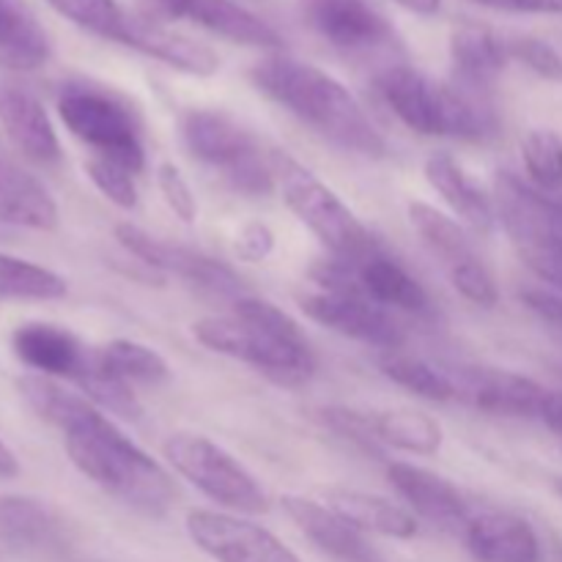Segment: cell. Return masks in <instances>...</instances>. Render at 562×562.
Masks as SVG:
<instances>
[{"mask_svg":"<svg viewBox=\"0 0 562 562\" xmlns=\"http://www.w3.org/2000/svg\"><path fill=\"white\" fill-rule=\"evenodd\" d=\"M20 393L33 412L64 434L71 464L146 516H162L176 499V483L162 464L137 448L86 395L60 387L49 376L20 379Z\"/></svg>","mask_w":562,"mask_h":562,"instance_id":"cell-1","label":"cell"},{"mask_svg":"<svg viewBox=\"0 0 562 562\" xmlns=\"http://www.w3.org/2000/svg\"><path fill=\"white\" fill-rule=\"evenodd\" d=\"M258 91L344 151L368 159L387 157V140L349 88L318 66L272 53L250 69Z\"/></svg>","mask_w":562,"mask_h":562,"instance_id":"cell-2","label":"cell"},{"mask_svg":"<svg viewBox=\"0 0 562 562\" xmlns=\"http://www.w3.org/2000/svg\"><path fill=\"white\" fill-rule=\"evenodd\" d=\"M192 335L206 349L252 366L256 371L283 384H302L311 379L316 360L300 324L272 302L256 296L234 300L231 318H201Z\"/></svg>","mask_w":562,"mask_h":562,"instance_id":"cell-3","label":"cell"},{"mask_svg":"<svg viewBox=\"0 0 562 562\" xmlns=\"http://www.w3.org/2000/svg\"><path fill=\"white\" fill-rule=\"evenodd\" d=\"M274 173H278L285 206L296 214L300 223H305L316 234V239L324 247L333 250L338 261H344L346 267H355L362 258L379 250L371 231L305 165L294 162L285 154H274Z\"/></svg>","mask_w":562,"mask_h":562,"instance_id":"cell-4","label":"cell"},{"mask_svg":"<svg viewBox=\"0 0 562 562\" xmlns=\"http://www.w3.org/2000/svg\"><path fill=\"white\" fill-rule=\"evenodd\" d=\"M58 113L66 130L91 146L97 157L113 159L132 173L146 165V148L135 113L110 88L97 82H66L58 93Z\"/></svg>","mask_w":562,"mask_h":562,"instance_id":"cell-5","label":"cell"},{"mask_svg":"<svg viewBox=\"0 0 562 562\" xmlns=\"http://www.w3.org/2000/svg\"><path fill=\"white\" fill-rule=\"evenodd\" d=\"M497 214L521 261L562 291V198L525 184L514 173L497 176Z\"/></svg>","mask_w":562,"mask_h":562,"instance_id":"cell-6","label":"cell"},{"mask_svg":"<svg viewBox=\"0 0 562 562\" xmlns=\"http://www.w3.org/2000/svg\"><path fill=\"white\" fill-rule=\"evenodd\" d=\"M187 151L201 162L223 170L228 184L245 195H269L274 190V157H267L256 137L220 110H190L181 119Z\"/></svg>","mask_w":562,"mask_h":562,"instance_id":"cell-7","label":"cell"},{"mask_svg":"<svg viewBox=\"0 0 562 562\" xmlns=\"http://www.w3.org/2000/svg\"><path fill=\"white\" fill-rule=\"evenodd\" d=\"M318 283L324 291L302 300V311L313 322L376 349L393 351L404 344V329L398 322L360 289L344 261L335 258L333 263H324L318 269Z\"/></svg>","mask_w":562,"mask_h":562,"instance_id":"cell-8","label":"cell"},{"mask_svg":"<svg viewBox=\"0 0 562 562\" xmlns=\"http://www.w3.org/2000/svg\"><path fill=\"white\" fill-rule=\"evenodd\" d=\"M165 459L184 481L212 503L236 514H267L269 497L261 483L228 453L201 434H173L165 442Z\"/></svg>","mask_w":562,"mask_h":562,"instance_id":"cell-9","label":"cell"},{"mask_svg":"<svg viewBox=\"0 0 562 562\" xmlns=\"http://www.w3.org/2000/svg\"><path fill=\"white\" fill-rule=\"evenodd\" d=\"M305 25L344 55L368 58L398 47V33L373 0H300Z\"/></svg>","mask_w":562,"mask_h":562,"instance_id":"cell-10","label":"cell"},{"mask_svg":"<svg viewBox=\"0 0 562 562\" xmlns=\"http://www.w3.org/2000/svg\"><path fill=\"white\" fill-rule=\"evenodd\" d=\"M115 239L121 241V247L130 256H135L146 267L159 269L165 274H176V278L187 280L192 285H201V289L212 291V294L236 296V300L241 296V278L228 263L217 261V258L203 256V252L192 250V247L157 239V236L146 234V231L130 223H121L115 228Z\"/></svg>","mask_w":562,"mask_h":562,"instance_id":"cell-11","label":"cell"},{"mask_svg":"<svg viewBox=\"0 0 562 562\" xmlns=\"http://www.w3.org/2000/svg\"><path fill=\"white\" fill-rule=\"evenodd\" d=\"M187 536L217 562H302L278 536L231 514L190 510Z\"/></svg>","mask_w":562,"mask_h":562,"instance_id":"cell-12","label":"cell"},{"mask_svg":"<svg viewBox=\"0 0 562 562\" xmlns=\"http://www.w3.org/2000/svg\"><path fill=\"white\" fill-rule=\"evenodd\" d=\"M151 5L168 20L190 22L231 44L267 53L283 49V36L239 0H151Z\"/></svg>","mask_w":562,"mask_h":562,"instance_id":"cell-13","label":"cell"},{"mask_svg":"<svg viewBox=\"0 0 562 562\" xmlns=\"http://www.w3.org/2000/svg\"><path fill=\"white\" fill-rule=\"evenodd\" d=\"M376 88L401 124L417 135L445 137V86L412 66L393 64L376 77Z\"/></svg>","mask_w":562,"mask_h":562,"instance_id":"cell-14","label":"cell"},{"mask_svg":"<svg viewBox=\"0 0 562 562\" xmlns=\"http://www.w3.org/2000/svg\"><path fill=\"white\" fill-rule=\"evenodd\" d=\"M387 477L393 483L395 492L431 525L442 527V530L464 532L470 525L472 514L467 505L464 494L448 481V477L437 475L431 470H423L415 464H390Z\"/></svg>","mask_w":562,"mask_h":562,"instance_id":"cell-15","label":"cell"},{"mask_svg":"<svg viewBox=\"0 0 562 562\" xmlns=\"http://www.w3.org/2000/svg\"><path fill=\"white\" fill-rule=\"evenodd\" d=\"M11 346H14V355L42 376L71 379V382H80L93 355L69 329L44 322L16 327L11 335Z\"/></svg>","mask_w":562,"mask_h":562,"instance_id":"cell-16","label":"cell"},{"mask_svg":"<svg viewBox=\"0 0 562 562\" xmlns=\"http://www.w3.org/2000/svg\"><path fill=\"white\" fill-rule=\"evenodd\" d=\"M0 124L16 148L36 165H58L60 143L44 104L16 82H0Z\"/></svg>","mask_w":562,"mask_h":562,"instance_id":"cell-17","label":"cell"},{"mask_svg":"<svg viewBox=\"0 0 562 562\" xmlns=\"http://www.w3.org/2000/svg\"><path fill=\"white\" fill-rule=\"evenodd\" d=\"M283 508L291 516V521L300 527L302 536L335 562H384L368 547L362 532L351 527L344 516L335 514L329 505L289 494V497H283Z\"/></svg>","mask_w":562,"mask_h":562,"instance_id":"cell-18","label":"cell"},{"mask_svg":"<svg viewBox=\"0 0 562 562\" xmlns=\"http://www.w3.org/2000/svg\"><path fill=\"white\" fill-rule=\"evenodd\" d=\"M121 47L135 49V53L148 55V58L192 77H212L220 69L217 53L209 44L170 31L162 22L146 14H135Z\"/></svg>","mask_w":562,"mask_h":562,"instance_id":"cell-19","label":"cell"},{"mask_svg":"<svg viewBox=\"0 0 562 562\" xmlns=\"http://www.w3.org/2000/svg\"><path fill=\"white\" fill-rule=\"evenodd\" d=\"M464 541L477 562H541V541L530 521L505 510L472 516Z\"/></svg>","mask_w":562,"mask_h":562,"instance_id":"cell-20","label":"cell"},{"mask_svg":"<svg viewBox=\"0 0 562 562\" xmlns=\"http://www.w3.org/2000/svg\"><path fill=\"white\" fill-rule=\"evenodd\" d=\"M64 541V521L53 508L31 497H0V543L14 552L47 554Z\"/></svg>","mask_w":562,"mask_h":562,"instance_id":"cell-21","label":"cell"},{"mask_svg":"<svg viewBox=\"0 0 562 562\" xmlns=\"http://www.w3.org/2000/svg\"><path fill=\"white\" fill-rule=\"evenodd\" d=\"M508 58V42H503L486 25L467 22V25L456 27L453 36H450L453 82H459V86L492 91L494 80L503 75Z\"/></svg>","mask_w":562,"mask_h":562,"instance_id":"cell-22","label":"cell"},{"mask_svg":"<svg viewBox=\"0 0 562 562\" xmlns=\"http://www.w3.org/2000/svg\"><path fill=\"white\" fill-rule=\"evenodd\" d=\"M426 179L464 223H470L477 231L494 228L497 206L488 198V192L456 162V157H450L448 151L431 154L426 159Z\"/></svg>","mask_w":562,"mask_h":562,"instance_id":"cell-23","label":"cell"},{"mask_svg":"<svg viewBox=\"0 0 562 562\" xmlns=\"http://www.w3.org/2000/svg\"><path fill=\"white\" fill-rule=\"evenodd\" d=\"M0 223L31 231L58 228V206L42 181L0 157Z\"/></svg>","mask_w":562,"mask_h":562,"instance_id":"cell-24","label":"cell"},{"mask_svg":"<svg viewBox=\"0 0 562 562\" xmlns=\"http://www.w3.org/2000/svg\"><path fill=\"white\" fill-rule=\"evenodd\" d=\"M470 395L477 409L503 417H538L541 420L549 390L532 379L510 371H472L467 373Z\"/></svg>","mask_w":562,"mask_h":562,"instance_id":"cell-25","label":"cell"},{"mask_svg":"<svg viewBox=\"0 0 562 562\" xmlns=\"http://www.w3.org/2000/svg\"><path fill=\"white\" fill-rule=\"evenodd\" d=\"M53 55L47 31L25 0H0V66L14 71L42 69Z\"/></svg>","mask_w":562,"mask_h":562,"instance_id":"cell-26","label":"cell"},{"mask_svg":"<svg viewBox=\"0 0 562 562\" xmlns=\"http://www.w3.org/2000/svg\"><path fill=\"white\" fill-rule=\"evenodd\" d=\"M327 505L360 532H373V536L384 538H412L417 532L415 516L379 494L335 488L327 494Z\"/></svg>","mask_w":562,"mask_h":562,"instance_id":"cell-27","label":"cell"},{"mask_svg":"<svg viewBox=\"0 0 562 562\" xmlns=\"http://www.w3.org/2000/svg\"><path fill=\"white\" fill-rule=\"evenodd\" d=\"M355 278L376 305L415 313H423L428 307V294L420 280L406 272L398 261L384 256L382 250L371 252L360 263H355Z\"/></svg>","mask_w":562,"mask_h":562,"instance_id":"cell-28","label":"cell"},{"mask_svg":"<svg viewBox=\"0 0 562 562\" xmlns=\"http://www.w3.org/2000/svg\"><path fill=\"white\" fill-rule=\"evenodd\" d=\"M373 434L382 445L398 448L404 453L434 456L442 448V426L423 412H382L373 417Z\"/></svg>","mask_w":562,"mask_h":562,"instance_id":"cell-29","label":"cell"},{"mask_svg":"<svg viewBox=\"0 0 562 562\" xmlns=\"http://www.w3.org/2000/svg\"><path fill=\"white\" fill-rule=\"evenodd\" d=\"M97 362L108 373H113L121 382H143V384H159L170 376L168 362L162 360V355L151 349L146 344H137V340L119 338L110 340L108 346L97 351Z\"/></svg>","mask_w":562,"mask_h":562,"instance_id":"cell-30","label":"cell"},{"mask_svg":"<svg viewBox=\"0 0 562 562\" xmlns=\"http://www.w3.org/2000/svg\"><path fill=\"white\" fill-rule=\"evenodd\" d=\"M47 3L86 33L113 44H124L135 20V11L119 0H47Z\"/></svg>","mask_w":562,"mask_h":562,"instance_id":"cell-31","label":"cell"},{"mask_svg":"<svg viewBox=\"0 0 562 562\" xmlns=\"http://www.w3.org/2000/svg\"><path fill=\"white\" fill-rule=\"evenodd\" d=\"M409 220L412 225H415L417 234L423 236V241H426V245L431 247L445 263H448V269L475 256V252H472L470 239H467V234L461 231V225L456 223L453 217L439 212V209L428 206V203L423 201H412Z\"/></svg>","mask_w":562,"mask_h":562,"instance_id":"cell-32","label":"cell"},{"mask_svg":"<svg viewBox=\"0 0 562 562\" xmlns=\"http://www.w3.org/2000/svg\"><path fill=\"white\" fill-rule=\"evenodd\" d=\"M0 296L11 300H60L66 280L53 269L0 252Z\"/></svg>","mask_w":562,"mask_h":562,"instance_id":"cell-33","label":"cell"},{"mask_svg":"<svg viewBox=\"0 0 562 562\" xmlns=\"http://www.w3.org/2000/svg\"><path fill=\"white\" fill-rule=\"evenodd\" d=\"M384 376L393 379L398 387L409 390V393L420 395L426 401H453L459 395V387L453 384V379L448 373L437 371L428 362L417 360V357H404V355H390L382 360Z\"/></svg>","mask_w":562,"mask_h":562,"instance_id":"cell-34","label":"cell"},{"mask_svg":"<svg viewBox=\"0 0 562 562\" xmlns=\"http://www.w3.org/2000/svg\"><path fill=\"white\" fill-rule=\"evenodd\" d=\"M521 157H525V168L530 173L532 187L549 195H560L562 192V135L547 126L527 132L525 143H521Z\"/></svg>","mask_w":562,"mask_h":562,"instance_id":"cell-35","label":"cell"},{"mask_svg":"<svg viewBox=\"0 0 562 562\" xmlns=\"http://www.w3.org/2000/svg\"><path fill=\"white\" fill-rule=\"evenodd\" d=\"M77 387L82 390V395H86L93 406L110 412V415H119L124 417V420H137V417H140L143 409L140 404H137L132 387L99 366L97 351L91 355V362H88L86 373L80 376Z\"/></svg>","mask_w":562,"mask_h":562,"instance_id":"cell-36","label":"cell"},{"mask_svg":"<svg viewBox=\"0 0 562 562\" xmlns=\"http://www.w3.org/2000/svg\"><path fill=\"white\" fill-rule=\"evenodd\" d=\"M86 173L113 206L124 209V212H132L137 206V187L130 168L113 162V159L91 157L86 162Z\"/></svg>","mask_w":562,"mask_h":562,"instance_id":"cell-37","label":"cell"},{"mask_svg":"<svg viewBox=\"0 0 562 562\" xmlns=\"http://www.w3.org/2000/svg\"><path fill=\"white\" fill-rule=\"evenodd\" d=\"M508 55L549 82H562V55L554 44L538 36H516L508 42Z\"/></svg>","mask_w":562,"mask_h":562,"instance_id":"cell-38","label":"cell"},{"mask_svg":"<svg viewBox=\"0 0 562 562\" xmlns=\"http://www.w3.org/2000/svg\"><path fill=\"white\" fill-rule=\"evenodd\" d=\"M448 272H450V283H453V289L459 291L461 296H467V300L483 307L497 305L499 300L497 283H494V278L488 274V269L477 261V256L456 263V267H450Z\"/></svg>","mask_w":562,"mask_h":562,"instance_id":"cell-39","label":"cell"},{"mask_svg":"<svg viewBox=\"0 0 562 562\" xmlns=\"http://www.w3.org/2000/svg\"><path fill=\"white\" fill-rule=\"evenodd\" d=\"M157 184L159 192H162L165 203L170 206V212L181 220V223L192 225L198 220V201L192 195L190 184L187 179L181 176V170L176 165H159V173H157Z\"/></svg>","mask_w":562,"mask_h":562,"instance_id":"cell-40","label":"cell"},{"mask_svg":"<svg viewBox=\"0 0 562 562\" xmlns=\"http://www.w3.org/2000/svg\"><path fill=\"white\" fill-rule=\"evenodd\" d=\"M324 423H327L333 431H338L340 437L351 439L357 448L368 450V453H376L379 439L373 434V417L360 415V412L351 409H324Z\"/></svg>","mask_w":562,"mask_h":562,"instance_id":"cell-41","label":"cell"},{"mask_svg":"<svg viewBox=\"0 0 562 562\" xmlns=\"http://www.w3.org/2000/svg\"><path fill=\"white\" fill-rule=\"evenodd\" d=\"M274 234L263 223H250L241 228L239 239H236V250L247 261H263L272 252Z\"/></svg>","mask_w":562,"mask_h":562,"instance_id":"cell-42","label":"cell"},{"mask_svg":"<svg viewBox=\"0 0 562 562\" xmlns=\"http://www.w3.org/2000/svg\"><path fill=\"white\" fill-rule=\"evenodd\" d=\"M521 302L541 318L543 324L554 327L558 333H562V296L554 294V291H543V289H530L521 294Z\"/></svg>","mask_w":562,"mask_h":562,"instance_id":"cell-43","label":"cell"},{"mask_svg":"<svg viewBox=\"0 0 562 562\" xmlns=\"http://www.w3.org/2000/svg\"><path fill=\"white\" fill-rule=\"evenodd\" d=\"M483 9L505 11V14H560V0H472Z\"/></svg>","mask_w":562,"mask_h":562,"instance_id":"cell-44","label":"cell"},{"mask_svg":"<svg viewBox=\"0 0 562 562\" xmlns=\"http://www.w3.org/2000/svg\"><path fill=\"white\" fill-rule=\"evenodd\" d=\"M541 420L547 423L549 431L558 434L562 439V393H552V390H549L547 404H543V412H541Z\"/></svg>","mask_w":562,"mask_h":562,"instance_id":"cell-45","label":"cell"},{"mask_svg":"<svg viewBox=\"0 0 562 562\" xmlns=\"http://www.w3.org/2000/svg\"><path fill=\"white\" fill-rule=\"evenodd\" d=\"M393 3L417 16H434L442 9V0H393Z\"/></svg>","mask_w":562,"mask_h":562,"instance_id":"cell-46","label":"cell"},{"mask_svg":"<svg viewBox=\"0 0 562 562\" xmlns=\"http://www.w3.org/2000/svg\"><path fill=\"white\" fill-rule=\"evenodd\" d=\"M20 475V461H16V456L11 453L9 445L0 439V477H5V481H11V477Z\"/></svg>","mask_w":562,"mask_h":562,"instance_id":"cell-47","label":"cell"},{"mask_svg":"<svg viewBox=\"0 0 562 562\" xmlns=\"http://www.w3.org/2000/svg\"><path fill=\"white\" fill-rule=\"evenodd\" d=\"M554 488H558V494L562 497V477H558V481H554Z\"/></svg>","mask_w":562,"mask_h":562,"instance_id":"cell-48","label":"cell"}]
</instances>
